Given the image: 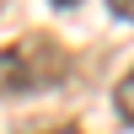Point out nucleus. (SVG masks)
Here are the masks:
<instances>
[{
    "instance_id": "1",
    "label": "nucleus",
    "mask_w": 134,
    "mask_h": 134,
    "mask_svg": "<svg viewBox=\"0 0 134 134\" xmlns=\"http://www.w3.org/2000/svg\"><path fill=\"white\" fill-rule=\"evenodd\" d=\"M64 75H70V54L48 32H21L0 48V97L54 91V86H64Z\"/></svg>"
},
{
    "instance_id": "2",
    "label": "nucleus",
    "mask_w": 134,
    "mask_h": 134,
    "mask_svg": "<svg viewBox=\"0 0 134 134\" xmlns=\"http://www.w3.org/2000/svg\"><path fill=\"white\" fill-rule=\"evenodd\" d=\"M113 102H118V118H124V124L134 129V64L124 70V81L113 86Z\"/></svg>"
},
{
    "instance_id": "3",
    "label": "nucleus",
    "mask_w": 134,
    "mask_h": 134,
    "mask_svg": "<svg viewBox=\"0 0 134 134\" xmlns=\"http://www.w3.org/2000/svg\"><path fill=\"white\" fill-rule=\"evenodd\" d=\"M113 5V16H124V21H134V0H107Z\"/></svg>"
},
{
    "instance_id": "4",
    "label": "nucleus",
    "mask_w": 134,
    "mask_h": 134,
    "mask_svg": "<svg viewBox=\"0 0 134 134\" xmlns=\"http://www.w3.org/2000/svg\"><path fill=\"white\" fill-rule=\"evenodd\" d=\"M48 134H54V129H48ZM59 134H75V129H70V124H59Z\"/></svg>"
},
{
    "instance_id": "5",
    "label": "nucleus",
    "mask_w": 134,
    "mask_h": 134,
    "mask_svg": "<svg viewBox=\"0 0 134 134\" xmlns=\"http://www.w3.org/2000/svg\"><path fill=\"white\" fill-rule=\"evenodd\" d=\"M54 5H81V0H54Z\"/></svg>"
}]
</instances>
